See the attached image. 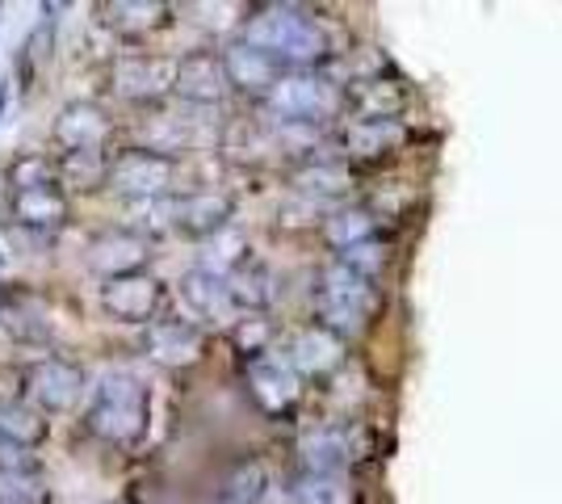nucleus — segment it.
<instances>
[{
  "mask_svg": "<svg viewBox=\"0 0 562 504\" xmlns=\"http://www.w3.org/2000/svg\"><path fill=\"white\" fill-rule=\"evenodd\" d=\"M89 429L110 441V446H135L147 433V387L135 379H105L101 395H97L93 412H89Z\"/></svg>",
  "mask_w": 562,
  "mask_h": 504,
  "instance_id": "1",
  "label": "nucleus"
},
{
  "mask_svg": "<svg viewBox=\"0 0 562 504\" xmlns=\"http://www.w3.org/2000/svg\"><path fill=\"white\" fill-rule=\"evenodd\" d=\"M265 101L278 114V122H306V126H315V122L336 119L345 97L324 76L290 72V76H278V85L265 93Z\"/></svg>",
  "mask_w": 562,
  "mask_h": 504,
  "instance_id": "2",
  "label": "nucleus"
},
{
  "mask_svg": "<svg viewBox=\"0 0 562 504\" xmlns=\"http://www.w3.org/2000/svg\"><path fill=\"white\" fill-rule=\"evenodd\" d=\"M172 181H177V165L156 156V152H143V147H131L117 160H110V177H105V186L131 202L165 198V193H172Z\"/></svg>",
  "mask_w": 562,
  "mask_h": 504,
  "instance_id": "3",
  "label": "nucleus"
},
{
  "mask_svg": "<svg viewBox=\"0 0 562 504\" xmlns=\"http://www.w3.org/2000/svg\"><path fill=\"white\" fill-rule=\"evenodd\" d=\"M151 257V248L143 240L139 232L131 227H105L97 232L89 248H85V265L93 269L97 278L114 282V278H131V273H143V265Z\"/></svg>",
  "mask_w": 562,
  "mask_h": 504,
  "instance_id": "4",
  "label": "nucleus"
},
{
  "mask_svg": "<svg viewBox=\"0 0 562 504\" xmlns=\"http://www.w3.org/2000/svg\"><path fill=\"white\" fill-rule=\"evenodd\" d=\"M25 395H34L38 412H71L85 395V370L76 361L43 358L25 370Z\"/></svg>",
  "mask_w": 562,
  "mask_h": 504,
  "instance_id": "5",
  "label": "nucleus"
},
{
  "mask_svg": "<svg viewBox=\"0 0 562 504\" xmlns=\"http://www.w3.org/2000/svg\"><path fill=\"white\" fill-rule=\"evenodd\" d=\"M172 72H177V59H156V55H131L126 51L110 64V85L126 101H156L172 89Z\"/></svg>",
  "mask_w": 562,
  "mask_h": 504,
  "instance_id": "6",
  "label": "nucleus"
},
{
  "mask_svg": "<svg viewBox=\"0 0 562 504\" xmlns=\"http://www.w3.org/2000/svg\"><path fill=\"white\" fill-rule=\"evenodd\" d=\"M227 72H223V55L214 51H189L177 59V72H172V93L189 101V105H218L227 97Z\"/></svg>",
  "mask_w": 562,
  "mask_h": 504,
  "instance_id": "7",
  "label": "nucleus"
},
{
  "mask_svg": "<svg viewBox=\"0 0 562 504\" xmlns=\"http://www.w3.org/2000/svg\"><path fill=\"white\" fill-rule=\"evenodd\" d=\"M55 144L64 152H97L114 135V119L97 105V101H68L59 114H55Z\"/></svg>",
  "mask_w": 562,
  "mask_h": 504,
  "instance_id": "8",
  "label": "nucleus"
},
{
  "mask_svg": "<svg viewBox=\"0 0 562 504\" xmlns=\"http://www.w3.org/2000/svg\"><path fill=\"white\" fill-rule=\"evenodd\" d=\"M165 290L151 273H131V278H114L101 287V307L122 324H147L156 307H160Z\"/></svg>",
  "mask_w": 562,
  "mask_h": 504,
  "instance_id": "9",
  "label": "nucleus"
},
{
  "mask_svg": "<svg viewBox=\"0 0 562 504\" xmlns=\"http://www.w3.org/2000/svg\"><path fill=\"white\" fill-rule=\"evenodd\" d=\"M303 22H306L303 9H294V4H265V9H257V13L244 22V38H239V43L265 51V55H273L281 64V55L290 51L294 34L303 30Z\"/></svg>",
  "mask_w": 562,
  "mask_h": 504,
  "instance_id": "10",
  "label": "nucleus"
},
{
  "mask_svg": "<svg viewBox=\"0 0 562 504\" xmlns=\"http://www.w3.org/2000/svg\"><path fill=\"white\" fill-rule=\"evenodd\" d=\"M0 328L13 336L18 345H47L50 320L43 299H34L22 287H4L0 290Z\"/></svg>",
  "mask_w": 562,
  "mask_h": 504,
  "instance_id": "11",
  "label": "nucleus"
},
{
  "mask_svg": "<svg viewBox=\"0 0 562 504\" xmlns=\"http://www.w3.org/2000/svg\"><path fill=\"white\" fill-rule=\"evenodd\" d=\"M181 303L202 324H235L232 290H227V278H218V273L189 269L186 278H181Z\"/></svg>",
  "mask_w": 562,
  "mask_h": 504,
  "instance_id": "12",
  "label": "nucleus"
},
{
  "mask_svg": "<svg viewBox=\"0 0 562 504\" xmlns=\"http://www.w3.org/2000/svg\"><path fill=\"white\" fill-rule=\"evenodd\" d=\"M248 391L265 412H285L299 400V374L285 358H252L248 361Z\"/></svg>",
  "mask_w": 562,
  "mask_h": 504,
  "instance_id": "13",
  "label": "nucleus"
},
{
  "mask_svg": "<svg viewBox=\"0 0 562 504\" xmlns=\"http://www.w3.org/2000/svg\"><path fill=\"white\" fill-rule=\"evenodd\" d=\"M223 72H227V85L239 93H269L278 85L281 64L273 55L248 47V43H232L223 51Z\"/></svg>",
  "mask_w": 562,
  "mask_h": 504,
  "instance_id": "14",
  "label": "nucleus"
},
{
  "mask_svg": "<svg viewBox=\"0 0 562 504\" xmlns=\"http://www.w3.org/2000/svg\"><path fill=\"white\" fill-rule=\"evenodd\" d=\"M202 328H193V324H181V320H165V324H151L147 328V340H143V349H147V358L160 361V366H193V361L202 358Z\"/></svg>",
  "mask_w": 562,
  "mask_h": 504,
  "instance_id": "15",
  "label": "nucleus"
},
{
  "mask_svg": "<svg viewBox=\"0 0 562 504\" xmlns=\"http://www.w3.org/2000/svg\"><path fill=\"white\" fill-rule=\"evenodd\" d=\"M168 18H172V9L160 0H105V4H97V22L122 38H143V34L160 30Z\"/></svg>",
  "mask_w": 562,
  "mask_h": 504,
  "instance_id": "16",
  "label": "nucleus"
},
{
  "mask_svg": "<svg viewBox=\"0 0 562 504\" xmlns=\"http://www.w3.org/2000/svg\"><path fill=\"white\" fill-rule=\"evenodd\" d=\"M290 370L299 374H328L336 370L340 361H345V340L340 336H331L328 328H306L290 340Z\"/></svg>",
  "mask_w": 562,
  "mask_h": 504,
  "instance_id": "17",
  "label": "nucleus"
},
{
  "mask_svg": "<svg viewBox=\"0 0 562 504\" xmlns=\"http://www.w3.org/2000/svg\"><path fill=\"white\" fill-rule=\"evenodd\" d=\"M13 223L18 227H30V232H50L68 223V193L59 186L50 190H34V193H13Z\"/></svg>",
  "mask_w": 562,
  "mask_h": 504,
  "instance_id": "18",
  "label": "nucleus"
},
{
  "mask_svg": "<svg viewBox=\"0 0 562 504\" xmlns=\"http://www.w3.org/2000/svg\"><path fill=\"white\" fill-rule=\"evenodd\" d=\"M303 462H306V471H315V475H340V471L352 462L349 429L324 425V429L306 433L303 437Z\"/></svg>",
  "mask_w": 562,
  "mask_h": 504,
  "instance_id": "19",
  "label": "nucleus"
},
{
  "mask_svg": "<svg viewBox=\"0 0 562 504\" xmlns=\"http://www.w3.org/2000/svg\"><path fill=\"white\" fill-rule=\"evenodd\" d=\"M232 223V198L227 193H189V198H181V223L177 227H186V232H193V236H214V232H223Z\"/></svg>",
  "mask_w": 562,
  "mask_h": 504,
  "instance_id": "20",
  "label": "nucleus"
},
{
  "mask_svg": "<svg viewBox=\"0 0 562 504\" xmlns=\"http://www.w3.org/2000/svg\"><path fill=\"white\" fill-rule=\"evenodd\" d=\"M47 441V421L30 404L0 408V450H34Z\"/></svg>",
  "mask_w": 562,
  "mask_h": 504,
  "instance_id": "21",
  "label": "nucleus"
},
{
  "mask_svg": "<svg viewBox=\"0 0 562 504\" xmlns=\"http://www.w3.org/2000/svg\"><path fill=\"white\" fill-rule=\"evenodd\" d=\"M59 186L76 193H97L110 177V156L105 152H64V160L55 165Z\"/></svg>",
  "mask_w": 562,
  "mask_h": 504,
  "instance_id": "22",
  "label": "nucleus"
},
{
  "mask_svg": "<svg viewBox=\"0 0 562 504\" xmlns=\"http://www.w3.org/2000/svg\"><path fill=\"white\" fill-rule=\"evenodd\" d=\"M294 186L306 198H340V193L352 190V172L340 160H311L294 172Z\"/></svg>",
  "mask_w": 562,
  "mask_h": 504,
  "instance_id": "23",
  "label": "nucleus"
},
{
  "mask_svg": "<svg viewBox=\"0 0 562 504\" xmlns=\"http://www.w3.org/2000/svg\"><path fill=\"white\" fill-rule=\"evenodd\" d=\"M403 139V126L391 119H361V122H349V131H345V147L357 152V156H382V152H391V147Z\"/></svg>",
  "mask_w": 562,
  "mask_h": 504,
  "instance_id": "24",
  "label": "nucleus"
},
{
  "mask_svg": "<svg viewBox=\"0 0 562 504\" xmlns=\"http://www.w3.org/2000/svg\"><path fill=\"white\" fill-rule=\"evenodd\" d=\"M227 290H232L235 307H252L257 312V307H265L273 299V273L257 261H244L227 273Z\"/></svg>",
  "mask_w": 562,
  "mask_h": 504,
  "instance_id": "25",
  "label": "nucleus"
},
{
  "mask_svg": "<svg viewBox=\"0 0 562 504\" xmlns=\"http://www.w3.org/2000/svg\"><path fill=\"white\" fill-rule=\"evenodd\" d=\"M181 223V198H147V202H135V211H131V232H139L143 240L147 236H165Z\"/></svg>",
  "mask_w": 562,
  "mask_h": 504,
  "instance_id": "26",
  "label": "nucleus"
},
{
  "mask_svg": "<svg viewBox=\"0 0 562 504\" xmlns=\"http://www.w3.org/2000/svg\"><path fill=\"white\" fill-rule=\"evenodd\" d=\"M244 253H248V240H244V232H235L232 223H227L223 232L206 236V248H202V265H198V269H206V273H218V278H227L235 265H244Z\"/></svg>",
  "mask_w": 562,
  "mask_h": 504,
  "instance_id": "27",
  "label": "nucleus"
},
{
  "mask_svg": "<svg viewBox=\"0 0 562 504\" xmlns=\"http://www.w3.org/2000/svg\"><path fill=\"white\" fill-rule=\"evenodd\" d=\"M193 144V131H189L186 119H172V114H160L143 126V152H156L172 160V152H186Z\"/></svg>",
  "mask_w": 562,
  "mask_h": 504,
  "instance_id": "28",
  "label": "nucleus"
},
{
  "mask_svg": "<svg viewBox=\"0 0 562 504\" xmlns=\"http://www.w3.org/2000/svg\"><path fill=\"white\" fill-rule=\"evenodd\" d=\"M9 186L13 193H34V190H50V186H59V177H55V160L47 156H34V152H25L18 156L13 165H9Z\"/></svg>",
  "mask_w": 562,
  "mask_h": 504,
  "instance_id": "29",
  "label": "nucleus"
},
{
  "mask_svg": "<svg viewBox=\"0 0 562 504\" xmlns=\"http://www.w3.org/2000/svg\"><path fill=\"white\" fill-rule=\"evenodd\" d=\"M319 294H328V299H340V303H357V307H374V290L370 282L361 278V273H352L349 265H331L328 273H324V287Z\"/></svg>",
  "mask_w": 562,
  "mask_h": 504,
  "instance_id": "30",
  "label": "nucleus"
},
{
  "mask_svg": "<svg viewBox=\"0 0 562 504\" xmlns=\"http://www.w3.org/2000/svg\"><path fill=\"white\" fill-rule=\"evenodd\" d=\"M265 467L260 462H239L232 475L223 480V492H218V504H257L265 496Z\"/></svg>",
  "mask_w": 562,
  "mask_h": 504,
  "instance_id": "31",
  "label": "nucleus"
},
{
  "mask_svg": "<svg viewBox=\"0 0 562 504\" xmlns=\"http://www.w3.org/2000/svg\"><path fill=\"white\" fill-rule=\"evenodd\" d=\"M294 504H352V488L340 475H315L306 471L303 480L294 483Z\"/></svg>",
  "mask_w": 562,
  "mask_h": 504,
  "instance_id": "32",
  "label": "nucleus"
},
{
  "mask_svg": "<svg viewBox=\"0 0 562 504\" xmlns=\"http://www.w3.org/2000/svg\"><path fill=\"white\" fill-rule=\"evenodd\" d=\"M324 232H328V240L345 253L352 244L374 240V219L366 215V211H336V215L324 223Z\"/></svg>",
  "mask_w": 562,
  "mask_h": 504,
  "instance_id": "33",
  "label": "nucleus"
},
{
  "mask_svg": "<svg viewBox=\"0 0 562 504\" xmlns=\"http://www.w3.org/2000/svg\"><path fill=\"white\" fill-rule=\"evenodd\" d=\"M50 55H55V25L43 22L38 30H34V34H30V38H25L22 59H18V64H22L25 80H34V76L43 72V68L50 64Z\"/></svg>",
  "mask_w": 562,
  "mask_h": 504,
  "instance_id": "34",
  "label": "nucleus"
},
{
  "mask_svg": "<svg viewBox=\"0 0 562 504\" xmlns=\"http://www.w3.org/2000/svg\"><path fill=\"white\" fill-rule=\"evenodd\" d=\"M232 336H235V349H239V354L265 358V354H269V340H273V324L260 320V315H252V320H235Z\"/></svg>",
  "mask_w": 562,
  "mask_h": 504,
  "instance_id": "35",
  "label": "nucleus"
},
{
  "mask_svg": "<svg viewBox=\"0 0 562 504\" xmlns=\"http://www.w3.org/2000/svg\"><path fill=\"white\" fill-rule=\"evenodd\" d=\"M340 265H349L352 273H361V278L370 282L378 269L386 265V248H382L378 240H361V244H352V248L340 253Z\"/></svg>",
  "mask_w": 562,
  "mask_h": 504,
  "instance_id": "36",
  "label": "nucleus"
},
{
  "mask_svg": "<svg viewBox=\"0 0 562 504\" xmlns=\"http://www.w3.org/2000/svg\"><path fill=\"white\" fill-rule=\"evenodd\" d=\"M370 89H361L357 93V101H361V110H370L374 119H382V114H391L398 105V93L391 89V85H382V80H366Z\"/></svg>",
  "mask_w": 562,
  "mask_h": 504,
  "instance_id": "37",
  "label": "nucleus"
},
{
  "mask_svg": "<svg viewBox=\"0 0 562 504\" xmlns=\"http://www.w3.org/2000/svg\"><path fill=\"white\" fill-rule=\"evenodd\" d=\"M25 395V370L13 361H0V408H13L22 404Z\"/></svg>",
  "mask_w": 562,
  "mask_h": 504,
  "instance_id": "38",
  "label": "nucleus"
},
{
  "mask_svg": "<svg viewBox=\"0 0 562 504\" xmlns=\"http://www.w3.org/2000/svg\"><path fill=\"white\" fill-rule=\"evenodd\" d=\"M9 240L18 244V248H25V253H43V248H50L55 244V236L50 232H30V227H9Z\"/></svg>",
  "mask_w": 562,
  "mask_h": 504,
  "instance_id": "39",
  "label": "nucleus"
},
{
  "mask_svg": "<svg viewBox=\"0 0 562 504\" xmlns=\"http://www.w3.org/2000/svg\"><path fill=\"white\" fill-rule=\"evenodd\" d=\"M4 105H9V85H0V119H4Z\"/></svg>",
  "mask_w": 562,
  "mask_h": 504,
  "instance_id": "40",
  "label": "nucleus"
},
{
  "mask_svg": "<svg viewBox=\"0 0 562 504\" xmlns=\"http://www.w3.org/2000/svg\"><path fill=\"white\" fill-rule=\"evenodd\" d=\"M0 504H22V501H4V496H0Z\"/></svg>",
  "mask_w": 562,
  "mask_h": 504,
  "instance_id": "41",
  "label": "nucleus"
},
{
  "mask_svg": "<svg viewBox=\"0 0 562 504\" xmlns=\"http://www.w3.org/2000/svg\"><path fill=\"white\" fill-rule=\"evenodd\" d=\"M105 504H122V501H105Z\"/></svg>",
  "mask_w": 562,
  "mask_h": 504,
  "instance_id": "42",
  "label": "nucleus"
},
{
  "mask_svg": "<svg viewBox=\"0 0 562 504\" xmlns=\"http://www.w3.org/2000/svg\"><path fill=\"white\" fill-rule=\"evenodd\" d=\"M0 13H4V4H0Z\"/></svg>",
  "mask_w": 562,
  "mask_h": 504,
  "instance_id": "43",
  "label": "nucleus"
}]
</instances>
